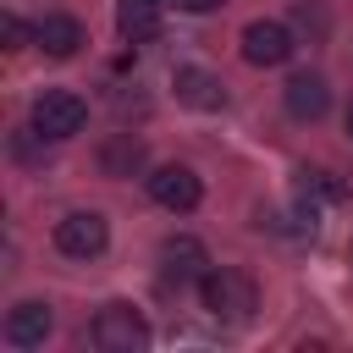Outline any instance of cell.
Listing matches in <instances>:
<instances>
[{
	"mask_svg": "<svg viewBox=\"0 0 353 353\" xmlns=\"http://www.w3.org/2000/svg\"><path fill=\"white\" fill-rule=\"evenodd\" d=\"M199 292H204V309L221 314V320H248L254 314V281L243 270H204L199 276Z\"/></svg>",
	"mask_w": 353,
	"mask_h": 353,
	"instance_id": "cell-1",
	"label": "cell"
},
{
	"mask_svg": "<svg viewBox=\"0 0 353 353\" xmlns=\"http://www.w3.org/2000/svg\"><path fill=\"white\" fill-rule=\"evenodd\" d=\"M88 336L105 353H138V347H149V325H143V314L132 303H105L94 314V331Z\"/></svg>",
	"mask_w": 353,
	"mask_h": 353,
	"instance_id": "cell-2",
	"label": "cell"
},
{
	"mask_svg": "<svg viewBox=\"0 0 353 353\" xmlns=\"http://www.w3.org/2000/svg\"><path fill=\"white\" fill-rule=\"evenodd\" d=\"M83 121H88V105L72 88H44L33 99V132L39 138H72V132H83Z\"/></svg>",
	"mask_w": 353,
	"mask_h": 353,
	"instance_id": "cell-3",
	"label": "cell"
},
{
	"mask_svg": "<svg viewBox=\"0 0 353 353\" xmlns=\"http://www.w3.org/2000/svg\"><path fill=\"white\" fill-rule=\"evenodd\" d=\"M105 243H110V226H105V215H94V210H72V215L55 226V248L72 254V259H94V254H105Z\"/></svg>",
	"mask_w": 353,
	"mask_h": 353,
	"instance_id": "cell-4",
	"label": "cell"
},
{
	"mask_svg": "<svg viewBox=\"0 0 353 353\" xmlns=\"http://www.w3.org/2000/svg\"><path fill=\"white\" fill-rule=\"evenodd\" d=\"M149 199H154V204H165V210H176V215H188V210L204 199L199 171H188V165H160V171L149 176Z\"/></svg>",
	"mask_w": 353,
	"mask_h": 353,
	"instance_id": "cell-5",
	"label": "cell"
},
{
	"mask_svg": "<svg viewBox=\"0 0 353 353\" xmlns=\"http://www.w3.org/2000/svg\"><path fill=\"white\" fill-rule=\"evenodd\" d=\"M204 265H210V254H204L199 237H165V243H160V276H165V287H188V281H199Z\"/></svg>",
	"mask_w": 353,
	"mask_h": 353,
	"instance_id": "cell-6",
	"label": "cell"
},
{
	"mask_svg": "<svg viewBox=\"0 0 353 353\" xmlns=\"http://www.w3.org/2000/svg\"><path fill=\"white\" fill-rule=\"evenodd\" d=\"M292 55V33L281 22H248L243 28V61L248 66H281Z\"/></svg>",
	"mask_w": 353,
	"mask_h": 353,
	"instance_id": "cell-7",
	"label": "cell"
},
{
	"mask_svg": "<svg viewBox=\"0 0 353 353\" xmlns=\"http://www.w3.org/2000/svg\"><path fill=\"white\" fill-rule=\"evenodd\" d=\"M171 88H176V99H182V105H193V110H221V105H226L221 77H215V72H204V66H176Z\"/></svg>",
	"mask_w": 353,
	"mask_h": 353,
	"instance_id": "cell-8",
	"label": "cell"
},
{
	"mask_svg": "<svg viewBox=\"0 0 353 353\" xmlns=\"http://www.w3.org/2000/svg\"><path fill=\"white\" fill-rule=\"evenodd\" d=\"M50 325H55V314H50V303H17L11 314H6V342L11 347H39L44 336H50Z\"/></svg>",
	"mask_w": 353,
	"mask_h": 353,
	"instance_id": "cell-9",
	"label": "cell"
},
{
	"mask_svg": "<svg viewBox=\"0 0 353 353\" xmlns=\"http://www.w3.org/2000/svg\"><path fill=\"white\" fill-rule=\"evenodd\" d=\"M325 105H331V88H325L320 72H298V77H287V110H292L298 121H320Z\"/></svg>",
	"mask_w": 353,
	"mask_h": 353,
	"instance_id": "cell-10",
	"label": "cell"
},
{
	"mask_svg": "<svg viewBox=\"0 0 353 353\" xmlns=\"http://www.w3.org/2000/svg\"><path fill=\"white\" fill-rule=\"evenodd\" d=\"M33 44H39L44 55H55V61H72V55L83 50V28H77V17H44Z\"/></svg>",
	"mask_w": 353,
	"mask_h": 353,
	"instance_id": "cell-11",
	"label": "cell"
},
{
	"mask_svg": "<svg viewBox=\"0 0 353 353\" xmlns=\"http://www.w3.org/2000/svg\"><path fill=\"white\" fill-rule=\"evenodd\" d=\"M116 33L132 39V44L154 39V33H160V6H154V0H121V6H116Z\"/></svg>",
	"mask_w": 353,
	"mask_h": 353,
	"instance_id": "cell-12",
	"label": "cell"
},
{
	"mask_svg": "<svg viewBox=\"0 0 353 353\" xmlns=\"http://www.w3.org/2000/svg\"><path fill=\"white\" fill-rule=\"evenodd\" d=\"M143 160V143L132 138V132H121V138H110L105 143V154H99V165L110 171V176H132V165Z\"/></svg>",
	"mask_w": 353,
	"mask_h": 353,
	"instance_id": "cell-13",
	"label": "cell"
},
{
	"mask_svg": "<svg viewBox=\"0 0 353 353\" xmlns=\"http://www.w3.org/2000/svg\"><path fill=\"white\" fill-rule=\"evenodd\" d=\"M0 28H6V50H22V44H28V39H39V28H28V22H22V17H6V22H0Z\"/></svg>",
	"mask_w": 353,
	"mask_h": 353,
	"instance_id": "cell-14",
	"label": "cell"
},
{
	"mask_svg": "<svg viewBox=\"0 0 353 353\" xmlns=\"http://www.w3.org/2000/svg\"><path fill=\"white\" fill-rule=\"evenodd\" d=\"M298 28H309V33H325V11H320V6H298Z\"/></svg>",
	"mask_w": 353,
	"mask_h": 353,
	"instance_id": "cell-15",
	"label": "cell"
},
{
	"mask_svg": "<svg viewBox=\"0 0 353 353\" xmlns=\"http://www.w3.org/2000/svg\"><path fill=\"white\" fill-rule=\"evenodd\" d=\"M176 6H182V11H215L221 0H176Z\"/></svg>",
	"mask_w": 353,
	"mask_h": 353,
	"instance_id": "cell-16",
	"label": "cell"
},
{
	"mask_svg": "<svg viewBox=\"0 0 353 353\" xmlns=\"http://www.w3.org/2000/svg\"><path fill=\"white\" fill-rule=\"evenodd\" d=\"M347 132H353V105H347Z\"/></svg>",
	"mask_w": 353,
	"mask_h": 353,
	"instance_id": "cell-17",
	"label": "cell"
},
{
	"mask_svg": "<svg viewBox=\"0 0 353 353\" xmlns=\"http://www.w3.org/2000/svg\"><path fill=\"white\" fill-rule=\"evenodd\" d=\"M154 6H160V0H154Z\"/></svg>",
	"mask_w": 353,
	"mask_h": 353,
	"instance_id": "cell-18",
	"label": "cell"
}]
</instances>
